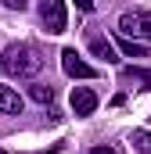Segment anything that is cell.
I'll use <instances>...</instances> for the list:
<instances>
[{
    "label": "cell",
    "instance_id": "cell-10",
    "mask_svg": "<svg viewBox=\"0 0 151 154\" xmlns=\"http://www.w3.org/2000/svg\"><path fill=\"white\" fill-rule=\"evenodd\" d=\"M130 143H133L140 154H151V133L148 129H133V133H130Z\"/></svg>",
    "mask_w": 151,
    "mask_h": 154
},
{
    "label": "cell",
    "instance_id": "cell-2",
    "mask_svg": "<svg viewBox=\"0 0 151 154\" xmlns=\"http://www.w3.org/2000/svg\"><path fill=\"white\" fill-rule=\"evenodd\" d=\"M119 36H126V39H151V11H144V7L122 11V14H119Z\"/></svg>",
    "mask_w": 151,
    "mask_h": 154
},
{
    "label": "cell",
    "instance_id": "cell-8",
    "mask_svg": "<svg viewBox=\"0 0 151 154\" xmlns=\"http://www.w3.org/2000/svg\"><path fill=\"white\" fill-rule=\"evenodd\" d=\"M122 79H126V82H137L140 90H151V68L130 65V68H122Z\"/></svg>",
    "mask_w": 151,
    "mask_h": 154
},
{
    "label": "cell",
    "instance_id": "cell-6",
    "mask_svg": "<svg viewBox=\"0 0 151 154\" xmlns=\"http://www.w3.org/2000/svg\"><path fill=\"white\" fill-rule=\"evenodd\" d=\"M90 54H94V57H101V61H108V65H115V61H119L115 47H112L104 36H90Z\"/></svg>",
    "mask_w": 151,
    "mask_h": 154
},
{
    "label": "cell",
    "instance_id": "cell-9",
    "mask_svg": "<svg viewBox=\"0 0 151 154\" xmlns=\"http://www.w3.org/2000/svg\"><path fill=\"white\" fill-rule=\"evenodd\" d=\"M29 97H33L36 104H50V100H54V86H47V82H33V86H29Z\"/></svg>",
    "mask_w": 151,
    "mask_h": 154
},
{
    "label": "cell",
    "instance_id": "cell-1",
    "mask_svg": "<svg viewBox=\"0 0 151 154\" xmlns=\"http://www.w3.org/2000/svg\"><path fill=\"white\" fill-rule=\"evenodd\" d=\"M0 68L14 79H33L43 68V50L33 47V43H11L0 57Z\"/></svg>",
    "mask_w": 151,
    "mask_h": 154
},
{
    "label": "cell",
    "instance_id": "cell-11",
    "mask_svg": "<svg viewBox=\"0 0 151 154\" xmlns=\"http://www.w3.org/2000/svg\"><path fill=\"white\" fill-rule=\"evenodd\" d=\"M119 50H122V54H130V57H144V47H140V43H133V39H126V36H119Z\"/></svg>",
    "mask_w": 151,
    "mask_h": 154
},
{
    "label": "cell",
    "instance_id": "cell-3",
    "mask_svg": "<svg viewBox=\"0 0 151 154\" xmlns=\"http://www.w3.org/2000/svg\"><path fill=\"white\" fill-rule=\"evenodd\" d=\"M61 68H65V75H72V79H94L97 75V68L86 65V61L76 54V47H65V50H61Z\"/></svg>",
    "mask_w": 151,
    "mask_h": 154
},
{
    "label": "cell",
    "instance_id": "cell-12",
    "mask_svg": "<svg viewBox=\"0 0 151 154\" xmlns=\"http://www.w3.org/2000/svg\"><path fill=\"white\" fill-rule=\"evenodd\" d=\"M90 154H115V147H108V143H97V147H94Z\"/></svg>",
    "mask_w": 151,
    "mask_h": 154
},
{
    "label": "cell",
    "instance_id": "cell-4",
    "mask_svg": "<svg viewBox=\"0 0 151 154\" xmlns=\"http://www.w3.org/2000/svg\"><path fill=\"white\" fill-rule=\"evenodd\" d=\"M40 14H43V25H47V32H65V4L61 0H47L43 7H40Z\"/></svg>",
    "mask_w": 151,
    "mask_h": 154
},
{
    "label": "cell",
    "instance_id": "cell-5",
    "mask_svg": "<svg viewBox=\"0 0 151 154\" xmlns=\"http://www.w3.org/2000/svg\"><path fill=\"white\" fill-rule=\"evenodd\" d=\"M72 111H76L79 118L94 115V111H97V93L86 90V86H76V90H72Z\"/></svg>",
    "mask_w": 151,
    "mask_h": 154
},
{
    "label": "cell",
    "instance_id": "cell-7",
    "mask_svg": "<svg viewBox=\"0 0 151 154\" xmlns=\"http://www.w3.org/2000/svg\"><path fill=\"white\" fill-rule=\"evenodd\" d=\"M0 111L4 115H22V97L11 86H4V82H0Z\"/></svg>",
    "mask_w": 151,
    "mask_h": 154
}]
</instances>
